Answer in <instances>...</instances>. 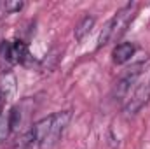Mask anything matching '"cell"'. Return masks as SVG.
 Returning <instances> with one entry per match:
<instances>
[{
	"label": "cell",
	"mask_w": 150,
	"mask_h": 149,
	"mask_svg": "<svg viewBox=\"0 0 150 149\" xmlns=\"http://www.w3.org/2000/svg\"><path fill=\"white\" fill-rule=\"evenodd\" d=\"M150 100V82H145V84H140L134 93L127 98L126 105H124V114L126 116H134L142 111L147 102Z\"/></svg>",
	"instance_id": "obj_1"
},
{
	"label": "cell",
	"mask_w": 150,
	"mask_h": 149,
	"mask_svg": "<svg viewBox=\"0 0 150 149\" xmlns=\"http://www.w3.org/2000/svg\"><path fill=\"white\" fill-rule=\"evenodd\" d=\"M51 125H52V116H47V117L38 119L37 123L32 126V130H30V133L26 137V144L28 146H33V148L44 146L45 140H47V137H49Z\"/></svg>",
	"instance_id": "obj_2"
},
{
	"label": "cell",
	"mask_w": 150,
	"mask_h": 149,
	"mask_svg": "<svg viewBox=\"0 0 150 149\" xmlns=\"http://www.w3.org/2000/svg\"><path fill=\"white\" fill-rule=\"evenodd\" d=\"M142 67H143V63H136V65H133L131 69H127L126 74L117 81V86H115V98H117V100H122V98L127 97L131 86L134 84V81L138 79V75L142 74Z\"/></svg>",
	"instance_id": "obj_3"
},
{
	"label": "cell",
	"mask_w": 150,
	"mask_h": 149,
	"mask_svg": "<svg viewBox=\"0 0 150 149\" xmlns=\"http://www.w3.org/2000/svg\"><path fill=\"white\" fill-rule=\"evenodd\" d=\"M72 119V112L70 111H61L58 114H52V125H51V132H49V137L45 140L44 146H51L54 142H58V139L61 137V133L65 132V128L68 126Z\"/></svg>",
	"instance_id": "obj_4"
},
{
	"label": "cell",
	"mask_w": 150,
	"mask_h": 149,
	"mask_svg": "<svg viewBox=\"0 0 150 149\" xmlns=\"http://www.w3.org/2000/svg\"><path fill=\"white\" fill-rule=\"evenodd\" d=\"M134 51H136V47H134V44H131V42H120V44H117L115 49H113V53H112L113 63L124 65L126 62L131 60V56L134 54Z\"/></svg>",
	"instance_id": "obj_5"
},
{
	"label": "cell",
	"mask_w": 150,
	"mask_h": 149,
	"mask_svg": "<svg viewBox=\"0 0 150 149\" xmlns=\"http://www.w3.org/2000/svg\"><path fill=\"white\" fill-rule=\"evenodd\" d=\"M14 63H16V58L12 53V42L2 40V44H0V69L9 70Z\"/></svg>",
	"instance_id": "obj_6"
},
{
	"label": "cell",
	"mask_w": 150,
	"mask_h": 149,
	"mask_svg": "<svg viewBox=\"0 0 150 149\" xmlns=\"http://www.w3.org/2000/svg\"><path fill=\"white\" fill-rule=\"evenodd\" d=\"M94 23H96L94 16H84V18L77 23V27H75V30H74L75 39H77V40H82V39L86 37L91 30H93Z\"/></svg>",
	"instance_id": "obj_7"
},
{
	"label": "cell",
	"mask_w": 150,
	"mask_h": 149,
	"mask_svg": "<svg viewBox=\"0 0 150 149\" xmlns=\"http://www.w3.org/2000/svg\"><path fill=\"white\" fill-rule=\"evenodd\" d=\"M12 53H14V58H16V63H23L30 54H28V47L23 40H14L12 42Z\"/></svg>",
	"instance_id": "obj_8"
},
{
	"label": "cell",
	"mask_w": 150,
	"mask_h": 149,
	"mask_svg": "<svg viewBox=\"0 0 150 149\" xmlns=\"http://www.w3.org/2000/svg\"><path fill=\"white\" fill-rule=\"evenodd\" d=\"M112 39H113V19L110 18V19L105 23V27H103V30H101V34H100V39H98V47L107 46Z\"/></svg>",
	"instance_id": "obj_9"
},
{
	"label": "cell",
	"mask_w": 150,
	"mask_h": 149,
	"mask_svg": "<svg viewBox=\"0 0 150 149\" xmlns=\"http://www.w3.org/2000/svg\"><path fill=\"white\" fill-rule=\"evenodd\" d=\"M19 125H21V111L18 107H12L9 112V128L12 132H16L19 128Z\"/></svg>",
	"instance_id": "obj_10"
},
{
	"label": "cell",
	"mask_w": 150,
	"mask_h": 149,
	"mask_svg": "<svg viewBox=\"0 0 150 149\" xmlns=\"http://www.w3.org/2000/svg\"><path fill=\"white\" fill-rule=\"evenodd\" d=\"M2 5H4V11L9 12V14H12V12H19V11L25 7V4L19 2V0H7V2H4Z\"/></svg>",
	"instance_id": "obj_11"
},
{
	"label": "cell",
	"mask_w": 150,
	"mask_h": 149,
	"mask_svg": "<svg viewBox=\"0 0 150 149\" xmlns=\"http://www.w3.org/2000/svg\"><path fill=\"white\" fill-rule=\"evenodd\" d=\"M9 117H5V116H0V142L7 137V133H9Z\"/></svg>",
	"instance_id": "obj_12"
},
{
	"label": "cell",
	"mask_w": 150,
	"mask_h": 149,
	"mask_svg": "<svg viewBox=\"0 0 150 149\" xmlns=\"http://www.w3.org/2000/svg\"><path fill=\"white\" fill-rule=\"evenodd\" d=\"M2 111H4V95L0 91V116H2Z\"/></svg>",
	"instance_id": "obj_13"
},
{
	"label": "cell",
	"mask_w": 150,
	"mask_h": 149,
	"mask_svg": "<svg viewBox=\"0 0 150 149\" xmlns=\"http://www.w3.org/2000/svg\"><path fill=\"white\" fill-rule=\"evenodd\" d=\"M149 82H150V81H149Z\"/></svg>",
	"instance_id": "obj_14"
}]
</instances>
